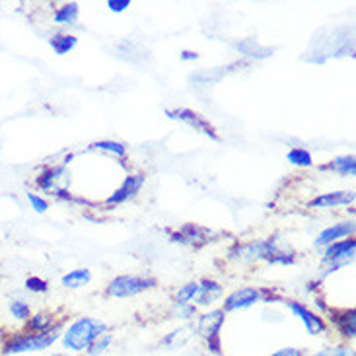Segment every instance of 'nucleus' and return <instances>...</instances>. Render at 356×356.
<instances>
[{"label":"nucleus","instance_id":"3","mask_svg":"<svg viewBox=\"0 0 356 356\" xmlns=\"http://www.w3.org/2000/svg\"><path fill=\"white\" fill-rule=\"evenodd\" d=\"M152 286H154L152 279L138 277V275H125V277H117L109 282L107 294L113 298H131V296H136Z\"/></svg>","mask_w":356,"mask_h":356},{"label":"nucleus","instance_id":"12","mask_svg":"<svg viewBox=\"0 0 356 356\" xmlns=\"http://www.w3.org/2000/svg\"><path fill=\"white\" fill-rule=\"evenodd\" d=\"M333 323L337 331L347 339H355L356 333V314L355 309H343L333 314Z\"/></svg>","mask_w":356,"mask_h":356},{"label":"nucleus","instance_id":"7","mask_svg":"<svg viewBox=\"0 0 356 356\" xmlns=\"http://www.w3.org/2000/svg\"><path fill=\"white\" fill-rule=\"evenodd\" d=\"M143 185H145V177L143 175H129V177H125L123 185L107 199V204H121V202L131 201L136 193L143 189Z\"/></svg>","mask_w":356,"mask_h":356},{"label":"nucleus","instance_id":"18","mask_svg":"<svg viewBox=\"0 0 356 356\" xmlns=\"http://www.w3.org/2000/svg\"><path fill=\"white\" fill-rule=\"evenodd\" d=\"M8 312L12 318L16 319V321H22V323H26L31 316V308H29V304L26 300L22 298H16L10 302L8 306Z\"/></svg>","mask_w":356,"mask_h":356},{"label":"nucleus","instance_id":"14","mask_svg":"<svg viewBox=\"0 0 356 356\" xmlns=\"http://www.w3.org/2000/svg\"><path fill=\"white\" fill-rule=\"evenodd\" d=\"M24 325H26V331H29V333H45V331H51L53 327H57L55 319L51 318L49 314H43V312L31 314Z\"/></svg>","mask_w":356,"mask_h":356},{"label":"nucleus","instance_id":"6","mask_svg":"<svg viewBox=\"0 0 356 356\" xmlns=\"http://www.w3.org/2000/svg\"><path fill=\"white\" fill-rule=\"evenodd\" d=\"M355 250H356V241L355 240H345V241H335L331 243L323 255V261L325 263H333L335 267L347 263L355 257Z\"/></svg>","mask_w":356,"mask_h":356},{"label":"nucleus","instance_id":"29","mask_svg":"<svg viewBox=\"0 0 356 356\" xmlns=\"http://www.w3.org/2000/svg\"><path fill=\"white\" fill-rule=\"evenodd\" d=\"M269 356H304V353L300 350V348H294V347H284L277 350V353H273Z\"/></svg>","mask_w":356,"mask_h":356},{"label":"nucleus","instance_id":"9","mask_svg":"<svg viewBox=\"0 0 356 356\" xmlns=\"http://www.w3.org/2000/svg\"><path fill=\"white\" fill-rule=\"evenodd\" d=\"M353 234H355V222H341V224L329 226V228L321 232L318 240H316V245H331L341 238H347V236H353Z\"/></svg>","mask_w":356,"mask_h":356},{"label":"nucleus","instance_id":"25","mask_svg":"<svg viewBox=\"0 0 356 356\" xmlns=\"http://www.w3.org/2000/svg\"><path fill=\"white\" fill-rule=\"evenodd\" d=\"M24 289L29 290V292H33V294H43V292H47L49 284L47 280L39 279V277H29L24 282Z\"/></svg>","mask_w":356,"mask_h":356},{"label":"nucleus","instance_id":"24","mask_svg":"<svg viewBox=\"0 0 356 356\" xmlns=\"http://www.w3.org/2000/svg\"><path fill=\"white\" fill-rule=\"evenodd\" d=\"M92 148H96V150H104V152H109V154H115V156H125V146L119 145L115 140H102V143H96V145H92Z\"/></svg>","mask_w":356,"mask_h":356},{"label":"nucleus","instance_id":"21","mask_svg":"<svg viewBox=\"0 0 356 356\" xmlns=\"http://www.w3.org/2000/svg\"><path fill=\"white\" fill-rule=\"evenodd\" d=\"M197 292H199V282H189V284H185V286L177 292L175 304H177V306H189V302L195 300Z\"/></svg>","mask_w":356,"mask_h":356},{"label":"nucleus","instance_id":"26","mask_svg":"<svg viewBox=\"0 0 356 356\" xmlns=\"http://www.w3.org/2000/svg\"><path fill=\"white\" fill-rule=\"evenodd\" d=\"M28 201H29V207L38 212V214H45V212L49 211L47 199H45V197H41V195H38V193H28Z\"/></svg>","mask_w":356,"mask_h":356},{"label":"nucleus","instance_id":"15","mask_svg":"<svg viewBox=\"0 0 356 356\" xmlns=\"http://www.w3.org/2000/svg\"><path fill=\"white\" fill-rule=\"evenodd\" d=\"M78 39L74 35H70V33H55L53 38L49 39V45L53 47V51L57 53V55H67L70 53L72 49L76 47Z\"/></svg>","mask_w":356,"mask_h":356},{"label":"nucleus","instance_id":"16","mask_svg":"<svg viewBox=\"0 0 356 356\" xmlns=\"http://www.w3.org/2000/svg\"><path fill=\"white\" fill-rule=\"evenodd\" d=\"M90 280H92V275H90L88 269L70 270L68 275L63 277V286H67V289H82V286H86Z\"/></svg>","mask_w":356,"mask_h":356},{"label":"nucleus","instance_id":"5","mask_svg":"<svg viewBox=\"0 0 356 356\" xmlns=\"http://www.w3.org/2000/svg\"><path fill=\"white\" fill-rule=\"evenodd\" d=\"M263 292L257 289H241L236 290L228 298L224 300V309L222 312H234V309H243L253 306L255 302H259Z\"/></svg>","mask_w":356,"mask_h":356},{"label":"nucleus","instance_id":"1","mask_svg":"<svg viewBox=\"0 0 356 356\" xmlns=\"http://www.w3.org/2000/svg\"><path fill=\"white\" fill-rule=\"evenodd\" d=\"M60 339V327H53L45 333H29V331H18L6 337L2 343V355H31V353H41L47 350Z\"/></svg>","mask_w":356,"mask_h":356},{"label":"nucleus","instance_id":"4","mask_svg":"<svg viewBox=\"0 0 356 356\" xmlns=\"http://www.w3.org/2000/svg\"><path fill=\"white\" fill-rule=\"evenodd\" d=\"M286 304L294 312V316L304 323V327H306L309 335H321V333L327 331V325H325L323 318H319L314 312H309L304 304H300V302H286Z\"/></svg>","mask_w":356,"mask_h":356},{"label":"nucleus","instance_id":"28","mask_svg":"<svg viewBox=\"0 0 356 356\" xmlns=\"http://www.w3.org/2000/svg\"><path fill=\"white\" fill-rule=\"evenodd\" d=\"M107 6L111 12H123L131 6V0H109L107 2Z\"/></svg>","mask_w":356,"mask_h":356},{"label":"nucleus","instance_id":"11","mask_svg":"<svg viewBox=\"0 0 356 356\" xmlns=\"http://www.w3.org/2000/svg\"><path fill=\"white\" fill-rule=\"evenodd\" d=\"M222 323H224V312L222 309H214V312L204 314L199 319V333L207 339L218 337V331H220Z\"/></svg>","mask_w":356,"mask_h":356},{"label":"nucleus","instance_id":"31","mask_svg":"<svg viewBox=\"0 0 356 356\" xmlns=\"http://www.w3.org/2000/svg\"><path fill=\"white\" fill-rule=\"evenodd\" d=\"M51 356H70L68 353H55V355H51Z\"/></svg>","mask_w":356,"mask_h":356},{"label":"nucleus","instance_id":"27","mask_svg":"<svg viewBox=\"0 0 356 356\" xmlns=\"http://www.w3.org/2000/svg\"><path fill=\"white\" fill-rule=\"evenodd\" d=\"M312 356H355V353L348 347H345V345H335V347L323 348V350H319V353Z\"/></svg>","mask_w":356,"mask_h":356},{"label":"nucleus","instance_id":"19","mask_svg":"<svg viewBox=\"0 0 356 356\" xmlns=\"http://www.w3.org/2000/svg\"><path fill=\"white\" fill-rule=\"evenodd\" d=\"M60 174H63V168H49V170H45L43 174L39 175L35 183H38L39 189H43V191H53Z\"/></svg>","mask_w":356,"mask_h":356},{"label":"nucleus","instance_id":"23","mask_svg":"<svg viewBox=\"0 0 356 356\" xmlns=\"http://www.w3.org/2000/svg\"><path fill=\"white\" fill-rule=\"evenodd\" d=\"M111 343H113V337H111V335H107V333H106V335H102L99 339H96V341H94V343L90 345V348H88L86 353L90 356L104 355L107 348H109V345H111Z\"/></svg>","mask_w":356,"mask_h":356},{"label":"nucleus","instance_id":"2","mask_svg":"<svg viewBox=\"0 0 356 356\" xmlns=\"http://www.w3.org/2000/svg\"><path fill=\"white\" fill-rule=\"evenodd\" d=\"M107 333V325L104 321L94 318H82L74 321L72 325L60 333V343L67 350L72 353H84L90 348V345Z\"/></svg>","mask_w":356,"mask_h":356},{"label":"nucleus","instance_id":"30","mask_svg":"<svg viewBox=\"0 0 356 356\" xmlns=\"http://www.w3.org/2000/svg\"><path fill=\"white\" fill-rule=\"evenodd\" d=\"M181 58L183 60H191V58H197V53H193V51H183Z\"/></svg>","mask_w":356,"mask_h":356},{"label":"nucleus","instance_id":"8","mask_svg":"<svg viewBox=\"0 0 356 356\" xmlns=\"http://www.w3.org/2000/svg\"><path fill=\"white\" fill-rule=\"evenodd\" d=\"M355 202V191H335L319 195L314 201H309L312 209H331V207H343Z\"/></svg>","mask_w":356,"mask_h":356},{"label":"nucleus","instance_id":"17","mask_svg":"<svg viewBox=\"0 0 356 356\" xmlns=\"http://www.w3.org/2000/svg\"><path fill=\"white\" fill-rule=\"evenodd\" d=\"M78 4L76 2H70V4H65L55 12V24H63V26H72L76 24L78 19Z\"/></svg>","mask_w":356,"mask_h":356},{"label":"nucleus","instance_id":"20","mask_svg":"<svg viewBox=\"0 0 356 356\" xmlns=\"http://www.w3.org/2000/svg\"><path fill=\"white\" fill-rule=\"evenodd\" d=\"M331 170H335L341 175H355L356 174V160L355 156H339L331 162Z\"/></svg>","mask_w":356,"mask_h":356},{"label":"nucleus","instance_id":"22","mask_svg":"<svg viewBox=\"0 0 356 356\" xmlns=\"http://www.w3.org/2000/svg\"><path fill=\"white\" fill-rule=\"evenodd\" d=\"M286 158H289L290 164H294V165H304V168H309V165L314 164L312 154H309L308 150H304V148H292L289 154H286Z\"/></svg>","mask_w":356,"mask_h":356},{"label":"nucleus","instance_id":"13","mask_svg":"<svg viewBox=\"0 0 356 356\" xmlns=\"http://www.w3.org/2000/svg\"><path fill=\"white\" fill-rule=\"evenodd\" d=\"M222 296V286L214 280H204L202 284H199V292H197V304L199 306H209L214 304L216 300Z\"/></svg>","mask_w":356,"mask_h":356},{"label":"nucleus","instance_id":"10","mask_svg":"<svg viewBox=\"0 0 356 356\" xmlns=\"http://www.w3.org/2000/svg\"><path fill=\"white\" fill-rule=\"evenodd\" d=\"M168 115L172 117V119H179L183 123H187L189 127H193L195 131H202L204 135L212 136V138H216L214 135V129H212L204 119H202L199 113H193L189 109H175V111H168Z\"/></svg>","mask_w":356,"mask_h":356}]
</instances>
